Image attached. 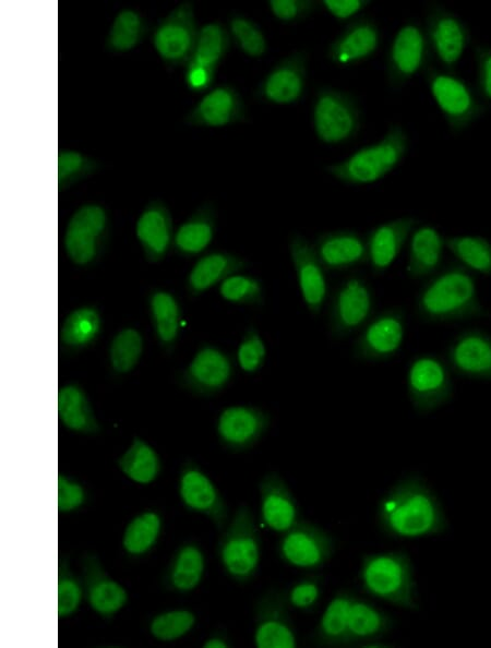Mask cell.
I'll return each mask as SVG.
<instances>
[{"label":"cell","mask_w":491,"mask_h":648,"mask_svg":"<svg viewBox=\"0 0 491 648\" xmlns=\"http://www.w3.org/2000/svg\"><path fill=\"white\" fill-rule=\"evenodd\" d=\"M312 127L315 136L324 144L349 142L361 128V111L357 99L350 93L336 87H320L312 103Z\"/></svg>","instance_id":"9c48e42d"},{"label":"cell","mask_w":491,"mask_h":648,"mask_svg":"<svg viewBox=\"0 0 491 648\" xmlns=\"http://www.w3.org/2000/svg\"><path fill=\"white\" fill-rule=\"evenodd\" d=\"M445 247L455 261L484 276L491 275V241L479 235H454L445 237Z\"/></svg>","instance_id":"b9f144b4"},{"label":"cell","mask_w":491,"mask_h":648,"mask_svg":"<svg viewBox=\"0 0 491 648\" xmlns=\"http://www.w3.org/2000/svg\"><path fill=\"white\" fill-rule=\"evenodd\" d=\"M230 46L231 38L223 23L212 21L200 26L193 53L183 72L189 91L205 93L213 87L217 69Z\"/></svg>","instance_id":"ac0fdd59"},{"label":"cell","mask_w":491,"mask_h":648,"mask_svg":"<svg viewBox=\"0 0 491 648\" xmlns=\"http://www.w3.org/2000/svg\"><path fill=\"white\" fill-rule=\"evenodd\" d=\"M151 324L160 348L175 350L181 332L182 310L175 295L163 288H153L147 296Z\"/></svg>","instance_id":"8d00e7d4"},{"label":"cell","mask_w":491,"mask_h":648,"mask_svg":"<svg viewBox=\"0 0 491 648\" xmlns=\"http://www.w3.org/2000/svg\"><path fill=\"white\" fill-rule=\"evenodd\" d=\"M163 526L161 516L155 511L136 515L127 526L122 536V548L131 556L147 553L157 542Z\"/></svg>","instance_id":"ee69618b"},{"label":"cell","mask_w":491,"mask_h":648,"mask_svg":"<svg viewBox=\"0 0 491 648\" xmlns=\"http://www.w3.org/2000/svg\"><path fill=\"white\" fill-rule=\"evenodd\" d=\"M227 29L231 40L248 57L259 59L266 55L268 43L261 26L241 13L228 16Z\"/></svg>","instance_id":"bcb514c9"},{"label":"cell","mask_w":491,"mask_h":648,"mask_svg":"<svg viewBox=\"0 0 491 648\" xmlns=\"http://www.w3.org/2000/svg\"><path fill=\"white\" fill-rule=\"evenodd\" d=\"M248 109L240 92L231 84L213 86L184 116V124L197 128H223L244 122Z\"/></svg>","instance_id":"603a6c76"},{"label":"cell","mask_w":491,"mask_h":648,"mask_svg":"<svg viewBox=\"0 0 491 648\" xmlns=\"http://www.w3.org/2000/svg\"><path fill=\"white\" fill-rule=\"evenodd\" d=\"M423 27L431 56L442 69L454 71L471 41L467 23L444 5L431 2Z\"/></svg>","instance_id":"2e32d148"},{"label":"cell","mask_w":491,"mask_h":648,"mask_svg":"<svg viewBox=\"0 0 491 648\" xmlns=\"http://www.w3.org/2000/svg\"><path fill=\"white\" fill-rule=\"evenodd\" d=\"M216 228L217 208L205 201L175 230L172 251L187 259L202 254L213 242Z\"/></svg>","instance_id":"1f68e13d"},{"label":"cell","mask_w":491,"mask_h":648,"mask_svg":"<svg viewBox=\"0 0 491 648\" xmlns=\"http://www.w3.org/2000/svg\"><path fill=\"white\" fill-rule=\"evenodd\" d=\"M375 517L380 531L392 539L436 536L448 525L439 496L417 473L400 477L387 489L379 500Z\"/></svg>","instance_id":"6da1fadb"},{"label":"cell","mask_w":491,"mask_h":648,"mask_svg":"<svg viewBox=\"0 0 491 648\" xmlns=\"http://www.w3.org/2000/svg\"><path fill=\"white\" fill-rule=\"evenodd\" d=\"M476 89L481 98L491 104V46L477 44L474 50Z\"/></svg>","instance_id":"11a10c76"},{"label":"cell","mask_w":491,"mask_h":648,"mask_svg":"<svg viewBox=\"0 0 491 648\" xmlns=\"http://www.w3.org/2000/svg\"><path fill=\"white\" fill-rule=\"evenodd\" d=\"M235 375L232 357L220 347L203 343L190 362L176 374L177 385L197 397L223 392Z\"/></svg>","instance_id":"4fadbf2b"},{"label":"cell","mask_w":491,"mask_h":648,"mask_svg":"<svg viewBox=\"0 0 491 648\" xmlns=\"http://www.w3.org/2000/svg\"><path fill=\"white\" fill-rule=\"evenodd\" d=\"M285 590L270 587L253 607V645L258 648H296L297 632Z\"/></svg>","instance_id":"e0dca14e"},{"label":"cell","mask_w":491,"mask_h":648,"mask_svg":"<svg viewBox=\"0 0 491 648\" xmlns=\"http://www.w3.org/2000/svg\"><path fill=\"white\" fill-rule=\"evenodd\" d=\"M358 580L368 596L400 609H419L415 568L404 550L364 553L360 560Z\"/></svg>","instance_id":"3957f363"},{"label":"cell","mask_w":491,"mask_h":648,"mask_svg":"<svg viewBox=\"0 0 491 648\" xmlns=\"http://www.w3.org/2000/svg\"><path fill=\"white\" fill-rule=\"evenodd\" d=\"M179 495L184 507L208 518L221 532L230 520L229 507L204 470L191 459L185 460L179 475Z\"/></svg>","instance_id":"44dd1931"},{"label":"cell","mask_w":491,"mask_h":648,"mask_svg":"<svg viewBox=\"0 0 491 648\" xmlns=\"http://www.w3.org/2000/svg\"><path fill=\"white\" fill-rule=\"evenodd\" d=\"M206 567L202 548L194 541L183 542L173 553L163 577L164 586L175 592L188 593L201 584Z\"/></svg>","instance_id":"74e56055"},{"label":"cell","mask_w":491,"mask_h":648,"mask_svg":"<svg viewBox=\"0 0 491 648\" xmlns=\"http://www.w3.org/2000/svg\"><path fill=\"white\" fill-rule=\"evenodd\" d=\"M134 230L143 256L151 264L163 261L172 249V216L168 205L161 200H152L143 207Z\"/></svg>","instance_id":"83f0119b"},{"label":"cell","mask_w":491,"mask_h":648,"mask_svg":"<svg viewBox=\"0 0 491 648\" xmlns=\"http://www.w3.org/2000/svg\"><path fill=\"white\" fill-rule=\"evenodd\" d=\"M374 314V293L368 280L351 274L342 279L330 293L326 323L332 339L347 338L360 331Z\"/></svg>","instance_id":"ba28073f"},{"label":"cell","mask_w":491,"mask_h":648,"mask_svg":"<svg viewBox=\"0 0 491 648\" xmlns=\"http://www.w3.org/2000/svg\"><path fill=\"white\" fill-rule=\"evenodd\" d=\"M406 335V312L400 307L374 313L359 331L352 348V358L359 362H382L393 358Z\"/></svg>","instance_id":"9a60e30c"},{"label":"cell","mask_w":491,"mask_h":648,"mask_svg":"<svg viewBox=\"0 0 491 648\" xmlns=\"http://www.w3.org/2000/svg\"><path fill=\"white\" fill-rule=\"evenodd\" d=\"M382 35L376 22L358 16L330 43L326 56L339 67H349L371 58L380 48Z\"/></svg>","instance_id":"4316f807"},{"label":"cell","mask_w":491,"mask_h":648,"mask_svg":"<svg viewBox=\"0 0 491 648\" xmlns=\"http://www.w3.org/2000/svg\"><path fill=\"white\" fill-rule=\"evenodd\" d=\"M323 584V576L315 572H309L296 579L284 589L289 607L304 613L313 612L322 597Z\"/></svg>","instance_id":"c3c4849f"},{"label":"cell","mask_w":491,"mask_h":648,"mask_svg":"<svg viewBox=\"0 0 491 648\" xmlns=\"http://www.w3.org/2000/svg\"><path fill=\"white\" fill-rule=\"evenodd\" d=\"M327 271H344L368 263L366 238L354 229L320 232L312 241Z\"/></svg>","instance_id":"f546056e"},{"label":"cell","mask_w":491,"mask_h":648,"mask_svg":"<svg viewBox=\"0 0 491 648\" xmlns=\"http://www.w3.org/2000/svg\"><path fill=\"white\" fill-rule=\"evenodd\" d=\"M336 551V540L319 524L302 518L278 536L276 553L286 565L316 572L325 566Z\"/></svg>","instance_id":"8fae6325"},{"label":"cell","mask_w":491,"mask_h":648,"mask_svg":"<svg viewBox=\"0 0 491 648\" xmlns=\"http://www.w3.org/2000/svg\"><path fill=\"white\" fill-rule=\"evenodd\" d=\"M58 418L68 430L76 433L97 435L101 432V425L94 413L91 400L76 382L59 387Z\"/></svg>","instance_id":"f35d334b"},{"label":"cell","mask_w":491,"mask_h":648,"mask_svg":"<svg viewBox=\"0 0 491 648\" xmlns=\"http://www.w3.org/2000/svg\"><path fill=\"white\" fill-rule=\"evenodd\" d=\"M429 93L452 134L468 130L490 109L476 87L451 70L430 64L423 72Z\"/></svg>","instance_id":"8992f818"},{"label":"cell","mask_w":491,"mask_h":648,"mask_svg":"<svg viewBox=\"0 0 491 648\" xmlns=\"http://www.w3.org/2000/svg\"><path fill=\"white\" fill-rule=\"evenodd\" d=\"M266 345L256 326L250 324L237 347L236 359L239 368L249 374L259 372L266 361Z\"/></svg>","instance_id":"816d5d0a"},{"label":"cell","mask_w":491,"mask_h":648,"mask_svg":"<svg viewBox=\"0 0 491 648\" xmlns=\"http://www.w3.org/2000/svg\"><path fill=\"white\" fill-rule=\"evenodd\" d=\"M355 595L348 588H340L334 593L311 633L310 641L313 646H346L350 605Z\"/></svg>","instance_id":"d590c367"},{"label":"cell","mask_w":491,"mask_h":648,"mask_svg":"<svg viewBox=\"0 0 491 648\" xmlns=\"http://www.w3.org/2000/svg\"><path fill=\"white\" fill-rule=\"evenodd\" d=\"M203 648H229L232 647V643L228 634L223 631L213 632L202 645Z\"/></svg>","instance_id":"6f0895ef"},{"label":"cell","mask_w":491,"mask_h":648,"mask_svg":"<svg viewBox=\"0 0 491 648\" xmlns=\"http://www.w3.org/2000/svg\"><path fill=\"white\" fill-rule=\"evenodd\" d=\"M250 266V261L233 252L213 250L203 253L188 273L185 289L190 297H199L230 275L241 273Z\"/></svg>","instance_id":"4dcf8cb0"},{"label":"cell","mask_w":491,"mask_h":648,"mask_svg":"<svg viewBox=\"0 0 491 648\" xmlns=\"http://www.w3.org/2000/svg\"><path fill=\"white\" fill-rule=\"evenodd\" d=\"M309 53L294 50L280 59L261 80L255 96L262 103L289 106L298 103L306 92Z\"/></svg>","instance_id":"7402d4cb"},{"label":"cell","mask_w":491,"mask_h":648,"mask_svg":"<svg viewBox=\"0 0 491 648\" xmlns=\"http://www.w3.org/2000/svg\"><path fill=\"white\" fill-rule=\"evenodd\" d=\"M195 624L192 611L177 609L157 614L149 623V632L160 641H172L187 635Z\"/></svg>","instance_id":"681fc988"},{"label":"cell","mask_w":491,"mask_h":648,"mask_svg":"<svg viewBox=\"0 0 491 648\" xmlns=\"http://www.w3.org/2000/svg\"><path fill=\"white\" fill-rule=\"evenodd\" d=\"M370 3L368 0H321L320 7L335 20L345 22L357 19Z\"/></svg>","instance_id":"9f6ffc18"},{"label":"cell","mask_w":491,"mask_h":648,"mask_svg":"<svg viewBox=\"0 0 491 648\" xmlns=\"http://www.w3.org/2000/svg\"><path fill=\"white\" fill-rule=\"evenodd\" d=\"M100 168L97 159L77 149L60 147L57 156L58 192L62 193L94 176Z\"/></svg>","instance_id":"f6af8a7d"},{"label":"cell","mask_w":491,"mask_h":648,"mask_svg":"<svg viewBox=\"0 0 491 648\" xmlns=\"http://www.w3.org/2000/svg\"><path fill=\"white\" fill-rule=\"evenodd\" d=\"M445 236L430 224L418 225L408 240L406 272L409 278L426 280L435 274L443 262Z\"/></svg>","instance_id":"d6a6232c"},{"label":"cell","mask_w":491,"mask_h":648,"mask_svg":"<svg viewBox=\"0 0 491 648\" xmlns=\"http://www.w3.org/2000/svg\"><path fill=\"white\" fill-rule=\"evenodd\" d=\"M288 251L303 303L312 316H318L330 296L327 269L313 243L301 232L289 235Z\"/></svg>","instance_id":"d6986e66"},{"label":"cell","mask_w":491,"mask_h":648,"mask_svg":"<svg viewBox=\"0 0 491 648\" xmlns=\"http://www.w3.org/2000/svg\"><path fill=\"white\" fill-rule=\"evenodd\" d=\"M394 645L384 641L383 639H374V640H370L367 641L364 644H362L360 647L361 648H388V647H393Z\"/></svg>","instance_id":"680465c9"},{"label":"cell","mask_w":491,"mask_h":648,"mask_svg":"<svg viewBox=\"0 0 491 648\" xmlns=\"http://www.w3.org/2000/svg\"><path fill=\"white\" fill-rule=\"evenodd\" d=\"M261 535L251 507L242 503L220 532L216 554L226 575L237 584L252 581L260 568Z\"/></svg>","instance_id":"5b68a950"},{"label":"cell","mask_w":491,"mask_h":648,"mask_svg":"<svg viewBox=\"0 0 491 648\" xmlns=\"http://www.w3.org/2000/svg\"><path fill=\"white\" fill-rule=\"evenodd\" d=\"M101 331L99 309L94 304L80 305L64 317L59 327V349L67 356H74L94 345Z\"/></svg>","instance_id":"836d02e7"},{"label":"cell","mask_w":491,"mask_h":648,"mask_svg":"<svg viewBox=\"0 0 491 648\" xmlns=\"http://www.w3.org/2000/svg\"><path fill=\"white\" fill-rule=\"evenodd\" d=\"M262 524L278 536L303 517L297 499L278 471H268L258 484Z\"/></svg>","instance_id":"cb8c5ba5"},{"label":"cell","mask_w":491,"mask_h":648,"mask_svg":"<svg viewBox=\"0 0 491 648\" xmlns=\"http://www.w3.org/2000/svg\"><path fill=\"white\" fill-rule=\"evenodd\" d=\"M415 308L418 317L428 323L464 321L488 314L474 274L456 261L423 281Z\"/></svg>","instance_id":"7a4b0ae2"},{"label":"cell","mask_w":491,"mask_h":648,"mask_svg":"<svg viewBox=\"0 0 491 648\" xmlns=\"http://www.w3.org/2000/svg\"><path fill=\"white\" fill-rule=\"evenodd\" d=\"M431 57L423 25L416 20L406 21L394 35L386 55L390 87L400 89L418 73H423Z\"/></svg>","instance_id":"5bb4252c"},{"label":"cell","mask_w":491,"mask_h":648,"mask_svg":"<svg viewBox=\"0 0 491 648\" xmlns=\"http://www.w3.org/2000/svg\"><path fill=\"white\" fill-rule=\"evenodd\" d=\"M219 296L233 304L263 307L265 303V288L261 278L236 273L218 285Z\"/></svg>","instance_id":"7dc6e473"},{"label":"cell","mask_w":491,"mask_h":648,"mask_svg":"<svg viewBox=\"0 0 491 648\" xmlns=\"http://www.w3.org/2000/svg\"><path fill=\"white\" fill-rule=\"evenodd\" d=\"M84 588L72 571L69 561L64 557L58 568V616L67 617L74 614L82 601Z\"/></svg>","instance_id":"f907efd6"},{"label":"cell","mask_w":491,"mask_h":648,"mask_svg":"<svg viewBox=\"0 0 491 648\" xmlns=\"http://www.w3.org/2000/svg\"><path fill=\"white\" fill-rule=\"evenodd\" d=\"M117 464L129 479L140 484L152 483L161 470L156 451L139 436L132 439L130 446L117 459Z\"/></svg>","instance_id":"60d3db41"},{"label":"cell","mask_w":491,"mask_h":648,"mask_svg":"<svg viewBox=\"0 0 491 648\" xmlns=\"http://www.w3.org/2000/svg\"><path fill=\"white\" fill-rule=\"evenodd\" d=\"M111 238L108 209L98 202H85L70 216L64 233L63 249L76 266H93L105 254Z\"/></svg>","instance_id":"52a82bcc"},{"label":"cell","mask_w":491,"mask_h":648,"mask_svg":"<svg viewBox=\"0 0 491 648\" xmlns=\"http://www.w3.org/2000/svg\"><path fill=\"white\" fill-rule=\"evenodd\" d=\"M394 625L395 620L383 609L355 595L350 605L345 647H360L367 641L383 639Z\"/></svg>","instance_id":"e575fe53"},{"label":"cell","mask_w":491,"mask_h":648,"mask_svg":"<svg viewBox=\"0 0 491 648\" xmlns=\"http://www.w3.org/2000/svg\"><path fill=\"white\" fill-rule=\"evenodd\" d=\"M194 5L182 1L155 24L151 32L153 48L163 63L175 69L189 62L197 38Z\"/></svg>","instance_id":"7c38bea8"},{"label":"cell","mask_w":491,"mask_h":648,"mask_svg":"<svg viewBox=\"0 0 491 648\" xmlns=\"http://www.w3.org/2000/svg\"><path fill=\"white\" fill-rule=\"evenodd\" d=\"M408 148L406 130L393 123L380 140L358 148L343 160L326 165L324 170L346 185L372 184L395 170L405 159Z\"/></svg>","instance_id":"277c9868"},{"label":"cell","mask_w":491,"mask_h":648,"mask_svg":"<svg viewBox=\"0 0 491 648\" xmlns=\"http://www.w3.org/2000/svg\"><path fill=\"white\" fill-rule=\"evenodd\" d=\"M81 569L87 603L104 620L112 619L128 603L127 590L110 577L95 553L82 556Z\"/></svg>","instance_id":"484cf974"},{"label":"cell","mask_w":491,"mask_h":648,"mask_svg":"<svg viewBox=\"0 0 491 648\" xmlns=\"http://www.w3.org/2000/svg\"><path fill=\"white\" fill-rule=\"evenodd\" d=\"M147 19L136 9L123 8L112 19L107 31L104 49L111 55H123L139 47L149 35Z\"/></svg>","instance_id":"ab89813d"},{"label":"cell","mask_w":491,"mask_h":648,"mask_svg":"<svg viewBox=\"0 0 491 648\" xmlns=\"http://www.w3.org/2000/svg\"><path fill=\"white\" fill-rule=\"evenodd\" d=\"M271 423L270 412L259 406L231 405L219 412L216 435L224 448L241 453L253 448L266 434Z\"/></svg>","instance_id":"ffe728a7"},{"label":"cell","mask_w":491,"mask_h":648,"mask_svg":"<svg viewBox=\"0 0 491 648\" xmlns=\"http://www.w3.org/2000/svg\"><path fill=\"white\" fill-rule=\"evenodd\" d=\"M87 494L83 485L74 479L59 472L58 475V512H73L86 502Z\"/></svg>","instance_id":"db71d44e"},{"label":"cell","mask_w":491,"mask_h":648,"mask_svg":"<svg viewBox=\"0 0 491 648\" xmlns=\"http://www.w3.org/2000/svg\"><path fill=\"white\" fill-rule=\"evenodd\" d=\"M267 7L276 20L297 23L309 17L320 7L314 0H270Z\"/></svg>","instance_id":"f5cc1de1"},{"label":"cell","mask_w":491,"mask_h":648,"mask_svg":"<svg viewBox=\"0 0 491 648\" xmlns=\"http://www.w3.org/2000/svg\"><path fill=\"white\" fill-rule=\"evenodd\" d=\"M445 360L462 377L491 381V335L480 328L462 331L448 344Z\"/></svg>","instance_id":"d4e9b609"},{"label":"cell","mask_w":491,"mask_h":648,"mask_svg":"<svg viewBox=\"0 0 491 648\" xmlns=\"http://www.w3.org/2000/svg\"><path fill=\"white\" fill-rule=\"evenodd\" d=\"M451 372L445 358L434 353H420L410 359L406 388L410 405L418 415H429L452 400Z\"/></svg>","instance_id":"30bf717a"},{"label":"cell","mask_w":491,"mask_h":648,"mask_svg":"<svg viewBox=\"0 0 491 648\" xmlns=\"http://www.w3.org/2000/svg\"><path fill=\"white\" fill-rule=\"evenodd\" d=\"M144 352V337L132 326L120 329L110 340L108 363L116 376H122L135 369Z\"/></svg>","instance_id":"7bdbcfd3"},{"label":"cell","mask_w":491,"mask_h":648,"mask_svg":"<svg viewBox=\"0 0 491 648\" xmlns=\"http://www.w3.org/2000/svg\"><path fill=\"white\" fill-rule=\"evenodd\" d=\"M418 225L416 217L402 216L381 223L367 232L368 264L374 275L388 269Z\"/></svg>","instance_id":"f1b7e54d"}]
</instances>
